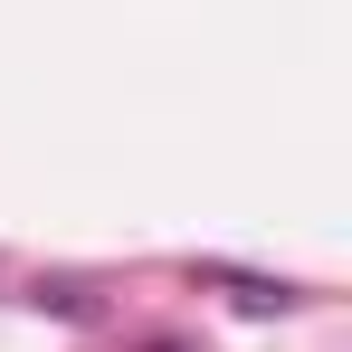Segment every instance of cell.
Masks as SVG:
<instances>
[{"instance_id":"1","label":"cell","mask_w":352,"mask_h":352,"mask_svg":"<svg viewBox=\"0 0 352 352\" xmlns=\"http://www.w3.org/2000/svg\"><path fill=\"white\" fill-rule=\"evenodd\" d=\"M210 276H219V267H210ZM219 286H229L238 305H286V286H267V276H219Z\"/></svg>"},{"instance_id":"2","label":"cell","mask_w":352,"mask_h":352,"mask_svg":"<svg viewBox=\"0 0 352 352\" xmlns=\"http://www.w3.org/2000/svg\"><path fill=\"white\" fill-rule=\"evenodd\" d=\"M143 352H200V343H172V333H162V343H143Z\"/></svg>"}]
</instances>
